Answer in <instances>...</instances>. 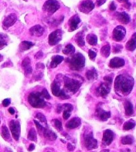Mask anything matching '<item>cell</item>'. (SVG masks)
I'll return each mask as SVG.
<instances>
[{
	"label": "cell",
	"mask_w": 136,
	"mask_h": 152,
	"mask_svg": "<svg viewBox=\"0 0 136 152\" xmlns=\"http://www.w3.org/2000/svg\"><path fill=\"white\" fill-rule=\"evenodd\" d=\"M133 85L134 81L132 77L126 74L119 75L115 80V91L120 96H125L132 92Z\"/></svg>",
	"instance_id": "cell-1"
},
{
	"label": "cell",
	"mask_w": 136,
	"mask_h": 152,
	"mask_svg": "<svg viewBox=\"0 0 136 152\" xmlns=\"http://www.w3.org/2000/svg\"><path fill=\"white\" fill-rule=\"evenodd\" d=\"M67 61H69L70 68L74 71H80L85 65V57L80 53L73 55Z\"/></svg>",
	"instance_id": "cell-2"
},
{
	"label": "cell",
	"mask_w": 136,
	"mask_h": 152,
	"mask_svg": "<svg viewBox=\"0 0 136 152\" xmlns=\"http://www.w3.org/2000/svg\"><path fill=\"white\" fill-rule=\"evenodd\" d=\"M27 99L29 104L35 108H43L46 106V102H44L41 92L31 93L28 96Z\"/></svg>",
	"instance_id": "cell-3"
},
{
	"label": "cell",
	"mask_w": 136,
	"mask_h": 152,
	"mask_svg": "<svg viewBox=\"0 0 136 152\" xmlns=\"http://www.w3.org/2000/svg\"><path fill=\"white\" fill-rule=\"evenodd\" d=\"M82 83L83 81H80L78 79L71 78L67 76H65L64 78L65 88L73 94L78 92L80 88L81 87Z\"/></svg>",
	"instance_id": "cell-4"
},
{
	"label": "cell",
	"mask_w": 136,
	"mask_h": 152,
	"mask_svg": "<svg viewBox=\"0 0 136 152\" xmlns=\"http://www.w3.org/2000/svg\"><path fill=\"white\" fill-rule=\"evenodd\" d=\"M51 92L53 95H55L56 97H59L61 98L62 99H67L70 98L69 95H67L64 90H62L60 89V83L58 79H55L53 81V83L51 84Z\"/></svg>",
	"instance_id": "cell-5"
},
{
	"label": "cell",
	"mask_w": 136,
	"mask_h": 152,
	"mask_svg": "<svg viewBox=\"0 0 136 152\" xmlns=\"http://www.w3.org/2000/svg\"><path fill=\"white\" fill-rule=\"evenodd\" d=\"M60 4L57 0H47L44 4L43 10L50 15L55 13L60 8Z\"/></svg>",
	"instance_id": "cell-6"
},
{
	"label": "cell",
	"mask_w": 136,
	"mask_h": 152,
	"mask_svg": "<svg viewBox=\"0 0 136 152\" xmlns=\"http://www.w3.org/2000/svg\"><path fill=\"white\" fill-rule=\"evenodd\" d=\"M84 145L88 150H92L98 148L97 140L94 138L92 132L84 135Z\"/></svg>",
	"instance_id": "cell-7"
},
{
	"label": "cell",
	"mask_w": 136,
	"mask_h": 152,
	"mask_svg": "<svg viewBox=\"0 0 136 152\" xmlns=\"http://www.w3.org/2000/svg\"><path fill=\"white\" fill-rule=\"evenodd\" d=\"M62 39V32L61 29H57L53 32L49 36V43L51 46L58 44Z\"/></svg>",
	"instance_id": "cell-8"
},
{
	"label": "cell",
	"mask_w": 136,
	"mask_h": 152,
	"mask_svg": "<svg viewBox=\"0 0 136 152\" xmlns=\"http://www.w3.org/2000/svg\"><path fill=\"white\" fill-rule=\"evenodd\" d=\"M126 34V28L121 25H118L114 28L112 38L116 41H121L124 39Z\"/></svg>",
	"instance_id": "cell-9"
},
{
	"label": "cell",
	"mask_w": 136,
	"mask_h": 152,
	"mask_svg": "<svg viewBox=\"0 0 136 152\" xmlns=\"http://www.w3.org/2000/svg\"><path fill=\"white\" fill-rule=\"evenodd\" d=\"M9 127H10V131L13 138L18 141L19 139L21 132L19 122L15 120H12L9 122Z\"/></svg>",
	"instance_id": "cell-10"
},
{
	"label": "cell",
	"mask_w": 136,
	"mask_h": 152,
	"mask_svg": "<svg viewBox=\"0 0 136 152\" xmlns=\"http://www.w3.org/2000/svg\"><path fill=\"white\" fill-rule=\"evenodd\" d=\"M111 84L112 83L107 82V81L102 83L99 87L96 89V94L98 96L101 97H104L107 95L111 90Z\"/></svg>",
	"instance_id": "cell-11"
},
{
	"label": "cell",
	"mask_w": 136,
	"mask_h": 152,
	"mask_svg": "<svg viewBox=\"0 0 136 152\" xmlns=\"http://www.w3.org/2000/svg\"><path fill=\"white\" fill-rule=\"evenodd\" d=\"M114 138V134L112 130H106L103 133L102 137V145L107 146L112 144Z\"/></svg>",
	"instance_id": "cell-12"
},
{
	"label": "cell",
	"mask_w": 136,
	"mask_h": 152,
	"mask_svg": "<svg viewBox=\"0 0 136 152\" xmlns=\"http://www.w3.org/2000/svg\"><path fill=\"white\" fill-rule=\"evenodd\" d=\"M94 8V4L91 0H86L82 2L80 5L79 9L84 13H88Z\"/></svg>",
	"instance_id": "cell-13"
},
{
	"label": "cell",
	"mask_w": 136,
	"mask_h": 152,
	"mask_svg": "<svg viewBox=\"0 0 136 152\" xmlns=\"http://www.w3.org/2000/svg\"><path fill=\"white\" fill-rule=\"evenodd\" d=\"M17 20V15L15 13H11L4 19L3 22V27L4 29H8L15 24Z\"/></svg>",
	"instance_id": "cell-14"
},
{
	"label": "cell",
	"mask_w": 136,
	"mask_h": 152,
	"mask_svg": "<svg viewBox=\"0 0 136 152\" xmlns=\"http://www.w3.org/2000/svg\"><path fill=\"white\" fill-rule=\"evenodd\" d=\"M81 20L78 15H74L70 18L69 21V31L73 32L77 29L78 27L79 23H80Z\"/></svg>",
	"instance_id": "cell-15"
},
{
	"label": "cell",
	"mask_w": 136,
	"mask_h": 152,
	"mask_svg": "<svg viewBox=\"0 0 136 152\" xmlns=\"http://www.w3.org/2000/svg\"><path fill=\"white\" fill-rule=\"evenodd\" d=\"M125 65V61L124 59L118 57H116L112 58L110 60L109 66L111 68H119V67H123Z\"/></svg>",
	"instance_id": "cell-16"
},
{
	"label": "cell",
	"mask_w": 136,
	"mask_h": 152,
	"mask_svg": "<svg viewBox=\"0 0 136 152\" xmlns=\"http://www.w3.org/2000/svg\"><path fill=\"white\" fill-rule=\"evenodd\" d=\"M44 28L40 25H36L30 28L29 33L33 36L40 37L44 34Z\"/></svg>",
	"instance_id": "cell-17"
},
{
	"label": "cell",
	"mask_w": 136,
	"mask_h": 152,
	"mask_svg": "<svg viewBox=\"0 0 136 152\" xmlns=\"http://www.w3.org/2000/svg\"><path fill=\"white\" fill-rule=\"evenodd\" d=\"M116 18L119 22L122 24H128L130 22V15L126 12H121L116 13Z\"/></svg>",
	"instance_id": "cell-18"
},
{
	"label": "cell",
	"mask_w": 136,
	"mask_h": 152,
	"mask_svg": "<svg viewBox=\"0 0 136 152\" xmlns=\"http://www.w3.org/2000/svg\"><path fill=\"white\" fill-rule=\"evenodd\" d=\"M81 125V120L78 117H75L71 119L70 121L67 123L66 126L69 129H75V128L79 127Z\"/></svg>",
	"instance_id": "cell-19"
},
{
	"label": "cell",
	"mask_w": 136,
	"mask_h": 152,
	"mask_svg": "<svg viewBox=\"0 0 136 152\" xmlns=\"http://www.w3.org/2000/svg\"><path fill=\"white\" fill-rule=\"evenodd\" d=\"M126 48L128 51H133L136 49V33L132 35L131 38L126 43Z\"/></svg>",
	"instance_id": "cell-20"
},
{
	"label": "cell",
	"mask_w": 136,
	"mask_h": 152,
	"mask_svg": "<svg viewBox=\"0 0 136 152\" xmlns=\"http://www.w3.org/2000/svg\"><path fill=\"white\" fill-rule=\"evenodd\" d=\"M97 115L102 121H107L111 117V113L110 111H104L101 108H97Z\"/></svg>",
	"instance_id": "cell-21"
},
{
	"label": "cell",
	"mask_w": 136,
	"mask_h": 152,
	"mask_svg": "<svg viewBox=\"0 0 136 152\" xmlns=\"http://www.w3.org/2000/svg\"><path fill=\"white\" fill-rule=\"evenodd\" d=\"M64 60V57L61 55H54L51 58V62L50 64V67L51 68H55L59 65L62 61Z\"/></svg>",
	"instance_id": "cell-22"
},
{
	"label": "cell",
	"mask_w": 136,
	"mask_h": 152,
	"mask_svg": "<svg viewBox=\"0 0 136 152\" xmlns=\"http://www.w3.org/2000/svg\"><path fill=\"white\" fill-rule=\"evenodd\" d=\"M35 44L31 41H23L19 45V50L21 51H27L29 49H31L33 46H34Z\"/></svg>",
	"instance_id": "cell-23"
},
{
	"label": "cell",
	"mask_w": 136,
	"mask_h": 152,
	"mask_svg": "<svg viewBox=\"0 0 136 152\" xmlns=\"http://www.w3.org/2000/svg\"><path fill=\"white\" fill-rule=\"evenodd\" d=\"M84 33L83 32H80L78 33L76 36V43L77 45L80 47H83L85 45V42L84 39Z\"/></svg>",
	"instance_id": "cell-24"
},
{
	"label": "cell",
	"mask_w": 136,
	"mask_h": 152,
	"mask_svg": "<svg viewBox=\"0 0 136 152\" xmlns=\"http://www.w3.org/2000/svg\"><path fill=\"white\" fill-rule=\"evenodd\" d=\"M124 108H125V113L127 116H132L133 113V105L130 101L127 100L124 104Z\"/></svg>",
	"instance_id": "cell-25"
},
{
	"label": "cell",
	"mask_w": 136,
	"mask_h": 152,
	"mask_svg": "<svg viewBox=\"0 0 136 152\" xmlns=\"http://www.w3.org/2000/svg\"><path fill=\"white\" fill-rule=\"evenodd\" d=\"M43 134L44 137H46V139H49L50 140H55L57 138V135H56L55 132H53L51 130H49L47 129L44 130Z\"/></svg>",
	"instance_id": "cell-26"
},
{
	"label": "cell",
	"mask_w": 136,
	"mask_h": 152,
	"mask_svg": "<svg viewBox=\"0 0 136 152\" xmlns=\"http://www.w3.org/2000/svg\"><path fill=\"white\" fill-rule=\"evenodd\" d=\"M86 40L90 46H96L98 42V37L96 35L93 34H88L86 37Z\"/></svg>",
	"instance_id": "cell-27"
},
{
	"label": "cell",
	"mask_w": 136,
	"mask_h": 152,
	"mask_svg": "<svg viewBox=\"0 0 136 152\" xmlns=\"http://www.w3.org/2000/svg\"><path fill=\"white\" fill-rule=\"evenodd\" d=\"M86 77L88 80H94L98 78V74L95 69L88 70L86 73Z\"/></svg>",
	"instance_id": "cell-28"
},
{
	"label": "cell",
	"mask_w": 136,
	"mask_h": 152,
	"mask_svg": "<svg viewBox=\"0 0 136 152\" xmlns=\"http://www.w3.org/2000/svg\"><path fill=\"white\" fill-rule=\"evenodd\" d=\"M110 50H111V48H110V46L109 44H107V45H105L102 47L101 48V50H100V53H101V55L104 57H108L110 54Z\"/></svg>",
	"instance_id": "cell-29"
},
{
	"label": "cell",
	"mask_w": 136,
	"mask_h": 152,
	"mask_svg": "<svg viewBox=\"0 0 136 152\" xmlns=\"http://www.w3.org/2000/svg\"><path fill=\"white\" fill-rule=\"evenodd\" d=\"M74 51H75V48L72 44H68V45L65 46V48L62 50V53L67 55L73 54Z\"/></svg>",
	"instance_id": "cell-30"
},
{
	"label": "cell",
	"mask_w": 136,
	"mask_h": 152,
	"mask_svg": "<svg viewBox=\"0 0 136 152\" xmlns=\"http://www.w3.org/2000/svg\"><path fill=\"white\" fill-rule=\"evenodd\" d=\"M8 36L6 34H0V49L3 48L8 45Z\"/></svg>",
	"instance_id": "cell-31"
},
{
	"label": "cell",
	"mask_w": 136,
	"mask_h": 152,
	"mask_svg": "<svg viewBox=\"0 0 136 152\" xmlns=\"http://www.w3.org/2000/svg\"><path fill=\"white\" fill-rule=\"evenodd\" d=\"M1 134L3 137V138L6 140L10 139V134H9V131L8 128L6 125H3L1 127Z\"/></svg>",
	"instance_id": "cell-32"
},
{
	"label": "cell",
	"mask_w": 136,
	"mask_h": 152,
	"mask_svg": "<svg viewBox=\"0 0 136 152\" xmlns=\"http://www.w3.org/2000/svg\"><path fill=\"white\" fill-rule=\"evenodd\" d=\"M133 142V138L132 135H126L121 138V143L123 145H131Z\"/></svg>",
	"instance_id": "cell-33"
},
{
	"label": "cell",
	"mask_w": 136,
	"mask_h": 152,
	"mask_svg": "<svg viewBox=\"0 0 136 152\" xmlns=\"http://www.w3.org/2000/svg\"><path fill=\"white\" fill-rule=\"evenodd\" d=\"M27 138L29 140H31V141H37V132H36V130H35L34 128H31V129L29 130V134H28Z\"/></svg>",
	"instance_id": "cell-34"
},
{
	"label": "cell",
	"mask_w": 136,
	"mask_h": 152,
	"mask_svg": "<svg viewBox=\"0 0 136 152\" xmlns=\"http://www.w3.org/2000/svg\"><path fill=\"white\" fill-rule=\"evenodd\" d=\"M135 126V123L133 121H126V122L124 123V126H123V130H130L133 129Z\"/></svg>",
	"instance_id": "cell-35"
},
{
	"label": "cell",
	"mask_w": 136,
	"mask_h": 152,
	"mask_svg": "<svg viewBox=\"0 0 136 152\" xmlns=\"http://www.w3.org/2000/svg\"><path fill=\"white\" fill-rule=\"evenodd\" d=\"M36 118L38 119L39 120L41 121V122H43V123L46 122V119L45 118V116H44L43 113H37L36 115Z\"/></svg>",
	"instance_id": "cell-36"
},
{
	"label": "cell",
	"mask_w": 136,
	"mask_h": 152,
	"mask_svg": "<svg viewBox=\"0 0 136 152\" xmlns=\"http://www.w3.org/2000/svg\"><path fill=\"white\" fill-rule=\"evenodd\" d=\"M54 123H55V127L57 128V130L60 131H61L62 130V125L61 121L58 120H55V121H54Z\"/></svg>",
	"instance_id": "cell-37"
},
{
	"label": "cell",
	"mask_w": 136,
	"mask_h": 152,
	"mask_svg": "<svg viewBox=\"0 0 136 152\" xmlns=\"http://www.w3.org/2000/svg\"><path fill=\"white\" fill-rule=\"evenodd\" d=\"M88 55L90 59L92 61H94L96 57V53L92 50H89L88 51Z\"/></svg>",
	"instance_id": "cell-38"
},
{
	"label": "cell",
	"mask_w": 136,
	"mask_h": 152,
	"mask_svg": "<svg viewBox=\"0 0 136 152\" xmlns=\"http://www.w3.org/2000/svg\"><path fill=\"white\" fill-rule=\"evenodd\" d=\"M29 65H31V60H30L29 57H25L22 62V67L23 68H24V67Z\"/></svg>",
	"instance_id": "cell-39"
},
{
	"label": "cell",
	"mask_w": 136,
	"mask_h": 152,
	"mask_svg": "<svg viewBox=\"0 0 136 152\" xmlns=\"http://www.w3.org/2000/svg\"><path fill=\"white\" fill-rule=\"evenodd\" d=\"M41 93H42V95H43L44 99H51V95H49L48 91L46 90V89H43V91L41 92Z\"/></svg>",
	"instance_id": "cell-40"
},
{
	"label": "cell",
	"mask_w": 136,
	"mask_h": 152,
	"mask_svg": "<svg viewBox=\"0 0 136 152\" xmlns=\"http://www.w3.org/2000/svg\"><path fill=\"white\" fill-rule=\"evenodd\" d=\"M23 69H24L25 75L31 74L32 73V71H33V69H32V67L31 66V65H27V66L24 67V68H23Z\"/></svg>",
	"instance_id": "cell-41"
},
{
	"label": "cell",
	"mask_w": 136,
	"mask_h": 152,
	"mask_svg": "<svg viewBox=\"0 0 136 152\" xmlns=\"http://www.w3.org/2000/svg\"><path fill=\"white\" fill-rule=\"evenodd\" d=\"M122 48H123V46L121 45H118H118H116L113 48V52L116 53L120 52L121 50H122Z\"/></svg>",
	"instance_id": "cell-42"
},
{
	"label": "cell",
	"mask_w": 136,
	"mask_h": 152,
	"mask_svg": "<svg viewBox=\"0 0 136 152\" xmlns=\"http://www.w3.org/2000/svg\"><path fill=\"white\" fill-rule=\"evenodd\" d=\"M70 113H71V111L64 110V111H63V118H64L65 120H68V119L70 118Z\"/></svg>",
	"instance_id": "cell-43"
},
{
	"label": "cell",
	"mask_w": 136,
	"mask_h": 152,
	"mask_svg": "<svg viewBox=\"0 0 136 152\" xmlns=\"http://www.w3.org/2000/svg\"><path fill=\"white\" fill-rule=\"evenodd\" d=\"M118 1L119 2V3H124V6H125L126 8H129L131 6V4L129 3L128 0H118Z\"/></svg>",
	"instance_id": "cell-44"
},
{
	"label": "cell",
	"mask_w": 136,
	"mask_h": 152,
	"mask_svg": "<svg viewBox=\"0 0 136 152\" xmlns=\"http://www.w3.org/2000/svg\"><path fill=\"white\" fill-rule=\"evenodd\" d=\"M11 103V99H9V98H7V99H5L3 102H2V104L4 107H8Z\"/></svg>",
	"instance_id": "cell-45"
},
{
	"label": "cell",
	"mask_w": 136,
	"mask_h": 152,
	"mask_svg": "<svg viewBox=\"0 0 136 152\" xmlns=\"http://www.w3.org/2000/svg\"><path fill=\"white\" fill-rule=\"evenodd\" d=\"M34 122L35 123V125H36L37 127L38 128L39 130H41V131H44V130L45 129V128L43 127V126H42L40 123L38 122V121H36V120H34Z\"/></svg>",
	"instance_id": "cell-46"
},
{
	"label": "cell",
	"mask_w": 136,
	"mask_h": 152,
	"mask_svg": "<svg viewBox=\"0 0 136 152\" xmlns=\"http://www.w3.org/2000/svg\"><path fill=\"white\" fill-rule=\"evenodd\" d=\"M43 53L41 51H39V52H37L36 54H35V59H37V60L41 59V58L43 57Z\"/></svg>",
	"instance_id": "cell-47"
},
{
	"label": "cell",
	"mask_w": 136,
	"mask_h": 152,
	"mask_svg": "<svg viewBox=\"0 0 136 152\" xmlns=\"http://www.w3.org/2000/svg\"><path fill=\"white\" fill-rule=\"evenodd\" d=\"M116 9V5H115V3H114V1H112L111 4H110V10H111V11H115Z\"/></svg>",
	"instance_id": "cell-48"
},
{
	"label": "cell",
	"mask_w": 136,
	"mask_h": 152,
	"mask_svg": "<svg viewBox=\"0 0 136 152\" xmlns=\"http://www.w3.org/2000/svg\"><path fill=\"white\" fill-rule=\"evenodd\" d=\"M67 149H69V151H72L74 150L75 147L72 144H71L70 143H69V144H68V145H67Z\"/></svg>",
	"instance_id": "cell-49"
},
{
	"label": "cell",
	"mask_w": 136,
	"mask_h": 152,
	"mask_svg": "<svg viewBox=\"0 0 136 152\" xmlns=\"http://www.w3.org/2000/svg\"><path fill=\"white\" fill-rule=\"evenodd\" d=\"M104 79L105 81H107V82H109L110 83H112V78L110 76H105L104 78Z\"/></svg>",
	"instance_id": "cell-50"
},
{
	"label": "cell",
	"mask_w": 136,
	"mask_h": 152,
	"mask_svg": "<svg viewBox=\"0 0 136 152\" xmlns=\"http://www.w3.org/2000/svg\"><path fill=\"white\" fill-rule=\"evenodd\" d=\"M35 148V146L34 144H30L29 146V148H28V151H32L34 150Z\"/></svg>",
	"instance_id": "cell-51"
},
{
	"label": "cell",
	"mask_w": 136,
	"mask_h": 152,
	"mask_svg": "<svg viewBox=\"0 0 136 152\" xmlns=\"http://www.w3.org/2000/svg\"><path fill=\"white\" fill-rule=\"evenodd\" d=\"M106 0H97V5L98 6H101L102 5L104 4Z\"/></svg>",
	"instance_id": "cell-52"
},
{
	"label": "cell",
	"mask_w": 136,
	"mask_h": 152,
	"mask_svg": "<svg viewBox=\"0 0 136 152\" xmlns=\"http://www.w3.org/2000/svg\"><path fill=\"white\" fill-rule=\"evenodd\" d=\"M36 67L37 69H44V65L43 64H41V63H38V64H37Z\"/></svg>",
	"instance_id": "cell-53"
},
{
	"label": "cell",
	"mask_w": 136,
	"mask_h": 152,
	"mask_svg": "<svg viewBox=\"0 0 136 152\" xmlns=\"http://www.w3.org/2000/svg\"><path fill=\"white\" fill-rule=\"evenodd\" d=\"M62 111V105L61 104H59L58 106H57V113H60Z\"/></svg>",
	"instance_id": "cell-54"
},
{
	"label": "cell",
	"mask_w": 136,
	"mask_h": 152,
	"mask_svg": "<svg viewBox=\"0 0 136 152\" xmlns=\"http://www.w3.org/2000/svg\"><path fill=\"white\" fill-rule=\"evenodd\" d=\"M8 111L9 112V113H10L11 114H12V115H13V114H14V113H15V109H14L13 108V107H9V109H8Z\"/></svg>",
	"instance_id": "cell-55"
},
{
	"label": "cell",
	"mask_w": 136,
	"mask_h": 152,
	"mask_svg": "<svg viewBox=\"0 0 136 152\" xmlns=\"http://www.w3.org/2000/svg\"><path fill=\"white\" fill-rule=\"evenodd\" d=\"M6 152H13V151H12V150H11V149L6 148Z\"/></svg>",
	"instance_id": "cell-56"
},
{
	"label": "cell",
	"mask_w": 136,
	"mask_h": 152,
	"mask_svg": "<svg viewBox=\"0 0 136 152\" xmlns=\"http://www.w3.org/2000/svg\"><path fill=\"white\" fill-rule=\"evenodd\" d=\"M109 149H103V150H102L100 152H109Z\"/></svg>",
	"instance_id": "cell-57"
},
{
	"label": "cell",
	"mask_w": 136,
	"mask_h": 152,
	"mask_svg": "<svg viewBox=\"0 0 136 152\" xmlns=\"http://www.w3.org/2000/svg\"><path fill=\"white\" fill-rule=\"evenodd\" d=\"M1 58H2V55H1V54H0V60H1Z\"/></svg>",
	"instance_id": "cell-58"
},
{
	"label": "cell",
	"mask_w": 136,
	"mask_h": 152,
	"mask_svg": "<svg viewBox=\"0 0 136 152\" xmlns=\"http://www.w3.org/2000/svg\"><path fill=\"white\" fill-rule=\"evenodd\" d=\"M23 1H27V0H23Z\"/></svg>",
	"instance_id": "cell-59"
},
{
	"label": "cell",
	"mask_w": 136,
	"mask_h": 152,
	"mask_svg": "<svg viewBox=\"0 0 136 152\" xmlns=\"http://www.w3.org/2000/svg\"><path fill=\"white\" fill-rule=\"evenodd\" d=\"M20 152H22V151H20Z\"/></svg>",
	"instance_id": "cell-60"
}]
</instances>
